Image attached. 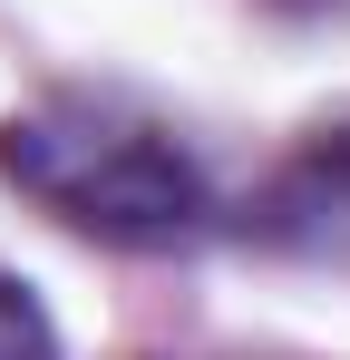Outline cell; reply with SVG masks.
Wrapping results in <instances>:
<instances>
[{
    "label": "cell",
    "mask_w": 350,
    "mask_h": 360,
    "mask_svg": "<svg viewBox=\"0 0 350 360\" xmlns=\"http://www.w3.org/2000/svg\"><path fill=\"white\" fill-rule=\"evenodd\" d=\"M0 176L20 195H39L58 224L108 234V243H185L214 214L205 166L175 146L166 127L88 108V98L39 108V117H10L0 127Z\"/></svg>",
    "instance_id": "cell-1"
},
{
    "label": "cell",
    "mask_w": 350,
    "mask_h": 360,
    "mask_svg": "<svg viewBox=\"0 0 350 360\" xmlns=\"http://www.w3.org/2000/svg\"><path fill=\"white\" fill-rule=\"evenodd\" d=\"M0 360H58V331L20 273H0Z\"/></svg>",
    "instance_id": "cell-2"
},
{
    "label": "cell",
    "mask_w": 350,
    "mask_h": 360,
    "mask_svg": "<svg viewBox=\"0 0 350 360\" xmlns=\"http://www.w3.org/2000/svg\"><path fill=\"white\" fill-rule=\"evenodd\" d=\"M311 176H341V185H350V127L331 136V146H321V156H311Z\"/></svg>",
    "instance_id": "cell-3"
}]
</instances>
